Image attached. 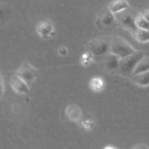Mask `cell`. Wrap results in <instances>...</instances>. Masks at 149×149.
Listing matches in <instances>:
<instances>
[{
    "mask_svg": "<svg viewBox=\"0 0 149 149\" xmlns=\"http://www.w3.org/2000/svg\"><path fill=\"white\" fill-rule=\"evenodd\" d=\"M144 56L141 51H136L133 53L119 59V73L122 75L130 77L140 61Z\"/></svg>",
    "mask_w": 149,
    "mask_h": 149,
    "instance_id": "obj_1",
    "label": "cell"
},
{
    "mask_svg": "<svg viewBox=\"0 0 149 149\" xmlns=\"http://www.w3.org/2000/svg\"><path fill=\"white\" fill-rule=\"evenodd\" d=\"M111 41L110 36L95 37L88 42L87 48L95 56H101L110 52Z\"/></svg>",
    "mask_w": 149,
    "mask_h": 149,
    "instance_id": "obj_2",
    "label": "cell"
},
{
    "mask_svg": "<svg viewBox=\"0 0 149 149\" xmlns=\"http://www.w3.org/2000/svg\"><path fill=\"white\" fill-rule=\"evenodd\" d=\"M136 50L123 38L120 36L111 37L110 52L119 58H123Z\"/></svg>",
    "mask_w": 149,
    "mask_h": 149,
    "instance_id": "obj_3",
    "label": "cell"
},
{
    "mask_svg": "<svg viewBox=\"0 0 149 149\" xmlns=\"http://www.w3.org/2000/svg\"><path fill=\"white\" fill-rule=\"evenodd\" d=\"M96 24L100 29L104 30H109L113 29L118 24L115 14L113 13L107 7L98 15Z\"/></svg>",
    "mask_w": 149,
    "mask_h": 149,
    "instance_id": "obj_4",
    "label": "cell"
},
{
    "mask_svg": "<svg viewBox=\"0 0 149 149\" xmlns=\"http://www.w3.org/2000/svg\"><path fill=\"white\" fill-rule=\"evenodd\" d=\"M37 69L27 61L23 62L16 70V74L23 80L29 86L36 80L38 76Z\"/></svg>",
    "mask_w": 149,
    "mask_h": 149,
    "instance_id": "obj_5",
    "label": "cell"
},
{
    "mask_svg": "<svg viewBox=\"0 0 149 149\" xmlns=\"http://www.w3.org/2000/svg\"><path fill=\"white\" fill-rule=\"evenodd\" d=\"M128 9L118 13L119 17H116L118 24H119L124 29L130 31L132 35L137 30V27L136 25V17L139 13H133L132 12H127Z\"/></svg>",
    "mask_w": 149,
    "mask_h": 149,
    "instance_id": "obj_6",
    "label": "cell"
},
{
    "mask_svg": "<svg viewBox=\"0 0 149 149\" xmlns=\"http://www.w3.org/2000/svg\"><path fill=\"white\" fill-rule=\"evenodd\" d=\"M100 57V63L102 68L109 72H119L120 58L111 52Z\"/></svg>",
    "mask_w": 149,
    "mask_h": 149,
    "instance_id": "obj_7",
    "label": "cell"
},
{
    "mask_svg": "<svg viewBox=\"0 0 149 149\" xmlns=\"http://www.w3.org/2000/svg\"><path fill=\"white\" fill-rule=\"evenodd\" d=\"M36 30L38 35L44 40H48L52 37L55 34V26L49 19L40 21L36 25Z\"/></svg>",
    "mask_w": 149,
    "mask_h": 149,
    "instance_id": "obj_8",
    "label": "cell"
},
{
    "mask_svg": "<svg viewBox=\"0 0 149 149\" xmlns=\"http://www.w3.org/2000/svg\"><path fill=\"white\" fill-rule=\"evenodd\" d=\"M10 86L13 91L19 95L27 94L30 91V86L16 74L12 76L10 78Z\"/></svg>",
    "mask_w": 149,
    "mask_h": 149,
    "instance_id": "obj_9",
    "label": "cell"
},
{
    "mask_svg": "<svg viewBox=\"0 0 149 149\" xmlns=\"http://www.w3.org/2000/svg\"><path fill=\"white\" fill-rule=\"evenodd\" d=\"M65 115L67 118L73 122H80L83 118L82 110L76 104H70L66 107Z\"/></svg>",
    "mask_w": 149,
    "mask_h": 149,
    "instance_id": "obj_10",
    "label": "cell"
},
{
    "mask_svg": "<svg viewBox=\"0 0 149 149\" xmlns=\"http://www.w3.org/2000/svg\"><path fill=\"white\" fill-rule=\"evenodd\" d=\"M108 9L115 15L130 8L126 0H113L108 5Z\"/></svg>",
    "mask_w": 149,
    "mask_h": 149,
    "instance_id": "obj_11",
    "label": "cell"
},
{
    "mask_svg": "<svg viewBox=\"0 0 149 149\" xmlns=\"http://www.w3.org/2000/svg\"><path fill=\"white\" fill-rule=\"evenodd\" d=\"M105 86L104 79L100 76H95L91 78L89 81V87L90 89L95 93L102 91Z\"/></svg>",
    "mask_w": 149,
    "mask_h": 149,
    "instance_id": "obj_12",
    "label": "cell"
},
{
    "mask_svg": "<svg viewBox=\"0 0 149 149\" xmlns=\"http://www.w3.org/2000/svg\"><path fill=\"white\" fill-rule=\"evenodd\" d=\"M130 78L134 83L138 86L141 87L149 86V71L134 74Z\"/></svg>",
    "mask_w": 149,
    "mask_h": 149,
    "instance_id": "obj_13",
    "label": "cell"
},
{
    "mask_svg": "<svg viewBox=\"0 0 149 149\" xmlns=\"http://www.w3.org/2000/svg\"><path fill=\"white\" fill-rule=\"evenodd\" d=\"M147 71H149V56H144L137 64L133 75Z\"/></svg>",
    "mask_w": 149,
    "mask_h": 149,
    "instance_id": "obj_14",
    "label": "cell"
},
{
    "mask_svg": "<svg viewBox=\"0 0 149 149\" xmlns=\"http://www.w3.org/2000/svg\"><path fill=\"white\" fill-rule=\"evenodd\" d=\"M133 36L139 42L144 43L149 41V30L137 29Z\"/></svg>",
    "mask_w": 149,
    "mask_h": 149,
    "instance_id": "obj_15",
    "label": "cell"
},
{
    "mask_svg": "<svg viewBox=\"0 0 149 149\" xmlns=\"http://www.w3.org/2000/svg\"><path fill=\"white\" fill-rule=\"evenodd\" d=\"M95 61V56L90 51L83 52L80 58V64L83 66H88L91 65Z\"/></svg>",
    "mask_w": 149,
    "mask_h": 149,
    "instance_id": "obj_16",
    "label": "cell"
},
{
    "mask_svg": "<svg viewBox=\"0 0 149 149\" xmlns=\"http://www.w3.org/2000/svg\"><path fill=\"white\" fill-rule=\"evenodd\" d=\"M136 25L138 29L149 30V22L147 21L141 13H139L136 17Z\"/></svg>",
    "mask_w": 149,
    "mask_h": 149,
    "instance_id": "obj_17",
    "label": "cell"
},
{
    "mask_svg": "<svg viewBox=\"0 0 149 149\" xmlns=\"http://www.w3.org/2000/svg\"><path fill=\"white\" fill-rule=\"evenodd\" d=\"M81 127L86 130H91L93 128L94 123L92 120L90 119H84L83 120H81Z\"/></svg>",
    "mask_w": 149,
    "mask_h": 149,
    "instance_id": "obj_18",
    "label": "cell"
},
{
    "mask_svg": "<svg viewBox=\"0 0 149 149\" xmlns=\"http://www.w3.org/2000/svg\"><path fill=\"white\" fill-rule=\"evenodd\" d=\"M58 52L59 54V55L62 56H64L65 55H67L68 54V49L66 48V47H64V46H61L59 48Z\"/></svg>",
    "mask_w": 149,
    "mask_h": 149,
    "instance_id": "obj_19",
    "label": "cell"
},
{
    "mask_svg": "<svg viewBox=\"0 0 149 149\" xmlns=\"http://www.w3.org/2000/svg\"><path fill=\"white\" fill-rule=\"evenodd\" d=\"M141 15L144 16V17L149 22V9H146L141 12Z\"/></svg>",
    "mask_w": 149,
    "mask_h": 149,
    "instance_id": "obj_20",
    "label": "cell"
},
{
    "mask_svg": "<svg viewBox=\"0 0 149 149\" xmlns=\"http://www.w3.org/2000/svg\"><path fill=\"white\" fill-rule=\"evenodd\" d=\"M5 82L3 81L2 76H1V97H2L3 93L5 91Z\"/></svg>",
    "mask_w": 149,
    "mask_h": 149,
    "instance_id": "obj_21",
    "label": "cell"
},
{
    "mask_svg": "<svg viewBox=\"0 0 149 149\" xmlns=\"http://www.w3.org/2000/svg\"><path fill=\"white\" fill-rule=\"evenodd\" d=\"M134 148H149L147 146H146L145 144H139L138 146H135L133 147Z\"/></svg>",
    "mask_w": 149,
    "mask_h": 149,
    "instance_id": "obj_22",
    "label": "cell"
}]
</instances>
